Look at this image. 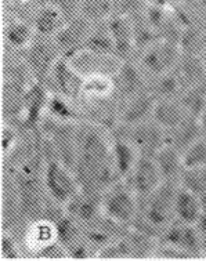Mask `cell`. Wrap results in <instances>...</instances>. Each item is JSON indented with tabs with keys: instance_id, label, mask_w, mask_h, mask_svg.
<instances>
[{
	"instance_id": "obj_22",
	"label": "cell",
	"mask_w": 206,
	"mask_h": 261,
	"mask_svg": "<svg viewBox=\"0 0 206 261\" xmlns=\"http://www.w3.org/2000/svg\"><path fill=\"white\" fill-rule=\"evenodd\" d=\"M166 134H168V144L177 148L182 153L191 144L195 143L198 138H201L203 136L199 119L192 118V116H188L180 126L173 128L172 132H169Z\"/></svg>"
},
{
	"instance_id": "obj_6",
	"label": "cell",
	"mask_w": 206,
	"mask_h": 261,
	"mask_svg": "<svg viewBox=\"0 0 206 261\" xmlns=\"http://www.w3.org/2000/svg\"><path fill=\"white\" fill-rule=\"evenodd\" d=\"M28 58L27 65L35 77V81L42 82L44 77L50 76L56 62L61 58L57 46L54 44L53 39L40 38L35 39L34 43L27 48Z\"/></svg>"
},
{
	"instance_id": "obj_7",
	"label": "cell",
	"mask_w": 206,
	"mask_h": 261,
	"mask_svg": "<svg viewBox=\"0 0 206 261\" xmlns=\"http://www.w3.org/2000/svg\"><path fill=\"white\" fill-rule=\"evenodd\" d=\"M93 24L81 15L68 19L63 28L53 38L54 44L57 46L61 57L71 58L78 51H81L86 42L89 32Z\"/></svg>"
},
{
	"instance_id": "obj_20",
	"label": "cell",
	"mask_w": 206,
	"mask_h": 261,
	"mask_svg": "<svg viewBox=\"0 0 206 261\" xmlns=\"http://www.w3.org/2000/svg\"><path fill=\"white\" fill-rule=\"evenodd\" d=\"M202 213L201 198L178 186L174 198V220L195 225Z\"/></svg>"
},
{
	"instance_id": "obj_10",
	"label": "cell",
	"mask_w": 206,
	"mask_h": 261,
	"mask_svg": "<svg viewBox=\"0 0 206 261\" xmlns=\"http://www.w3.org/2000/svg\"><path fill=\"white\" fill-rule=\"evenodd\" d=\"M114 85H115V93L127 100L130 97L148 90V81L145 72L141 69L139 64L133 61H120L119 67L116 68L114 73Z\"/></svg>"
},
{
	"instance_id": "obj_18",
	"label": "cell",
	"mask_w": 206,
	"mask_h": 261,
	"mask_svg": "<svg viewBox=\"0 0 206 261\" xmlns=\"http://www.w3.org/2000/svg\"><path fill=\"white\" fill-rule=\"evenodd\" d=\"M188 116L190 115L186 112L178 100H157L151 119L169 133L173 128L180 126Z\"/></svg>"
},
{
	"instance_id": "obj_4",
	"label": "cell",
	"mask_w": 206,
	"mask_h": 261,
	"mask_svg": "<svg viewBox=\"0 0 206 261\" xmlns=\"http://www.w3.org/2000/svg\"><path fill=\"white\" fill-rule=\"evenodd\" d=\"M182 54L178 43L158 39L141 51L139 65L145 75L152 79L174 71Z\"/></svg>"
},
{
	"instance_id": "obj_8",
	"label": "cell",
	"mask_w": 206,
	"mask_h": 261,
	"mask_svg": "<svg viewBox=\"0 0 206 261\" xmlns=\"http://www.w3.org/2000/svg\"><path fill=\"white\" fill-rule=\"evenodd\" d=\"M125 181L137 195V198L143 199L162 184L163 178L153 158L140 156L130 176Z\"/></svg>"
},
{
	"instance_id": "obj_25",
	"label": "cell",
	"mask_w": 206,
	"mask_h": 261,
	"mask_svg": "<svg viewBox=\"0 0 206 261\" xmlns=\"http://www.w3.org/2000/svg\"><path fill=\"white\" fill-rule=\"evenodd\" d=\"M3 35H5L6 43L17 50H27L36 39L34 27L19 19H13L9 24H6Z\"/></svg>"
},
{
	"instance_id": "obj_38",
	"label": "cell",
	"mask_w": 206,
	"mask_h": 261,
	"mask_svg": "<svg viewBox=\"0 0 206 261\" xmlns=\"http://www.w3.org/2000/svg\"><path fill=\"white\" fill-rule=\"evenodd\" d=\"M195 3L198 5L199 10H201V13H202V15H203V18L206 19V0H197Z\"/></svg>"
},
{
	"instance_id": "obj_23",
	"label": "cell",
	"mask_w": 206,
	"mask_h": 261,
	"mask_svg": "<svg viewBox=\"0 0 206 261\" xmlns=\"http://www.w3.org/2000/svg\"><path fill=\"white\" fill-rule=\"evenodd\" d=\"M148 90L157 100H178L184 90V85L174 71L152 77Z\"/></svg>"
},
{
	"instance_id": "obj_14",
	"label": "cell",
	"mask_w": 206,
	"mask_h": 261,
	"mask_svg": "<svg viewBox=\"0 0 206 261\" xmlns=\"http://www.w3.org/2000/svg\"><path fill=\"white\" fill-rule=\"evenodd\" d=\"M48 91L44 89L42 82L35 81L29 83L22 98V108H21V116L22 123L28 128L38 127L42 120L44 111H47L48 104Z\"/></svg>"
},
{
	"instance_id": "obj_29",
	"label": "cell",
	"mask_w": 206,
	"mask_h": 261,
	"mask_svg": "<svg viewBox=\"0 0 206 261\" xmlns=\"http://www.w3.org/2000/svg\"><path fill=\"white\" fill-rule=\"evenodd\" d=\"M178 46L184 54L203 56V53L206 51V32L201 27L190 25L183 29Z\"/></svg>"
},
{
	"instance_id": "obj_39",
	"label": "cell",
	"mask_w": 206,
	"mask_h": 261,
	"mask_svg": "<svg viewBox=\"0 0 206 261\" xmlns=\"http://www.w3.org/2000/svg\"><path fill=\"white\" fill-rule=\"evenodd\" d=\"M201 253L202 256H206V232L201 233Z\"/></svg>"
},
{
	"instance_id": "obj_24",
	"label": "cell",
	"mask_w": 206,
	"mask_h": 261,
	"mask_svg": "<svg viewBox=\"0 0 206 261\" xmlns=\"http://www.w3.org/2000/svg\"><path fill=\"white\" fill-rule=\"evenodd\" d=\"M82 50H87L98 56L115 57V47H114V42L111 38L107 22L93 24Z\"/></svg>"
},
{
	"instance_id": "obj_28",
	"label": "cell",
	"mask_w": 206,
	"mask_h": 261,
	"mask_svg": "<svg viewBox=\"0 0 206 261\" xmlns=\"http://www.w3.org/2000/svg\"><path fill=\"white\" fill-rule=\"evenodd\" d=\"M54 241L58 239L56 225L52 220H38L28 231V245L34 249L35 253Z\"/></svg>"
},
{
	"instance_id": "obj_43",
	"label": "cell",
	"mask_w": 206,
	"mask_h": 261,
	"mask_svg": "<svg viewBox=\"0 0 206 261\" xmlns=\"http://www.w3.org/2000/svg\"><path fill=\"white\" fill-rule=\"evenodd\" d=\"M14 2H17V3H22V2H27V0H14Z\"/></svg>"
},
{
	"instance_id": "obj_26",
	"label": "cell",
	"mask_w": 206,
	"mask_h": 261,
	"mask_svg": "<svg viewBox=\"0 0 206 261\" xmlns=\"http://www.w3.org/2000/svg\"><path fill=\"white\" fill-rule=\"evenodd\" d=\"M178 101L190 116L201 118V115L206 111V82L201 85L186 87Z\"/></svg>"
},
{
	"instance_id": "obj_9",
	"label": "cell",
	"mask_w": 206,
	"mask_h": 261,
	"mask_svg": "<svg viewBox=\"0 0 206 261\" xmlns=\"http://www.w3.org/2000/svg\"><path fill=\"white\" fill-rule=\"evenodd\" d=\"M159 242L168 243L182 249L183 252L194 258L201 257V233L192 224H186L174 220L159 237Z\"/></svg>"
},
{
	"instance_id": "obj_17",
	"label": "cell",
	"mask_w": 206,
	"mask_h": 261,
	"mask_svg": "<svg viewBox=\"0 0 206 261\" xmlns=\"http://www.w3.org/2000/svg\"><path fill=\"white\" fill-rule=\"evenodd\" d=\"M65 15L57 6L44 5L35 13L34 29L40 38L53 39L58 34V31L65 25Z\"/></svg>"
},
{
	"instance_id": "obj_21",
	"label": "cell",
	"mask_w": 206,
	"mask_h": 261,
	"mask_svg": "<svg viewBox=\"0 0 206 261\" xmlns=\"http://www.w3.org/2000/svg\"><path fill=\"white\" fill-rule=\"evenodd\" d=\"M174 72L177 73L180 81L183 82L184 89L190 87V86L201 85V83L206 82L205 65H203L202 56L183 53L177 65L174 68Z\"/></svg>"
},
{
	"instance_id": "obj_32",
	"label": "cell",
	"mask_w": 206,
	"mask_h": 261,
	"mask_svg": "<svg viewBox=\"0 0 206 261\" xmlns=\"http://www.w3.org/2000/svg\"><path fill=\"white\" fill-rule=\"evenodd\" d=\"M183 162L186 169L206 167V137L202 136L183 152Z\"/></svg>"
},
{
	"instance_id": "obj_35",
	"label": "cell",
	"mask_w": 206,
	"mask_h": 261,
	"mask_svg": "<svg viewBox=\"0 0 206 261\" xmlns=\"http://www.w3.org/2000/svg\"><path fill=\"white\" fill-rule=\"evenodd\" d=\"M15 144H17V132L9 124H5L2 127V152L5 156L14 151Z\"/></svg>"
},
{
	"instance_id": "obj_15",
	"label": "cell",
	"mask_w": 206,
	"mask_h": 261,
	"mask_svg": "<svg viewBox=\"0 0 206 261\" xmlns=\"http://www.w3.org/2000/svg\"><path fill=\"white\" fill-rule=\"evenodd\" d=\"M63 209L82 225H90L102 216L101 195L81 190Z\"/></svg>"
},
{
	"instance_id": "obj_12",
	"label": "cell",
	"mask_w": 206,
	"mask_h": 261,
	"mask_svg": "<svg viewBox=\"0 0 206 261\" xmlns=\"http://www.w3.org/2000/svg\"><path fill=\"white\" fill-rule=\"evenodd\" d=\"M50 76L53 77L54 85L60 91V95L65 97L67 100L75 101L83 95L85 76L72 65L68 58H60L56 62Z\"/></svg>"
},
{
	"instance_id": "obj_42",
	"label": "cell",
	"mask_w": 206,
	"mask_h": 261,
	"mask_svg": "<svg viewBox=\"0 0 206 261\" xmlns=\"http://www.w3.org/2000/svg\"><path fill=\"white\" fill-rule=\"evenodd\" d=\"M178 2H183V3H192V2H197V0H178Z\"/></svg>"
},
{
	"instance_id": "obj_31",
	"label": "cell",
	"mask_w": 206,
	"mask_h": 261,
	"mask_svg": "<svg viewBox=\"0 0 206 261\" xmlns=\"http://www.w3.org/2000/svg\"><path fill=\"white\" fill-rule=\"evenodd\" d=\"M72 101L63 95H50L47 104V112L50 116L61 122H76V114L71 107Z\"/></svg>"
},
{
	"instance_id": "obj_33",
	"label": "cell",
	"mask_w": 206,
	"mask_h": 261,
	"mask_svg": "<svg viewBox=\"0 0 206 261\" xmlns=\"http://www.w3.org/2000/svg\"><path fill=\"white\" fill-rule=\"evenodd\" d=\"M0 250H2V258L5 260H18L21 257L18 243L15 242L14 237L9 232L2 233Z\"/></svg>"
},
{
	"instance_id": "obj_11",
	"label": "cell",
	"mask_w": 206,
	"mask_h": 261,
	"mask_svg": "<svg viewBox=\"0 0 206 261\" xmlns=\"http://www.w3.org/2000/svg\"><path fill=\"white\" fill-rule=\"evenodd\" d=\"M107 27L115 47V57L119 61L130 60L132 53L136 50L135 24L133 18L127 15L114 14L107 19Z\"/></svg>"
},
{
	"instance_id": "obj_5",
	"label": "cell",
	"mask_w": 206,
	"mask_h": 261,
	"mask_svg": "<svg viewBox=\"0 0 206 261\" xmlns=\"http://www.w3.org/2000/svg\"><path fill=\"white\" fill-rule=\"evenodd\" d=\"M125 132L127 133L125 137L133 144L140 156L153 158L161 148L168 144L166 132L152 119L132 127H125Z\"/></svg>"
},
{
	"instance_id": "obj_1",
	"label": "cell",
	"mask_w": 206,
	"mask_h": 261,
	"mask_svg": "<svg viewBox=\"0 0 206 261\" xmlns=\"http://www.w3.org/2000/svg\"><path fill=\"white\" fill-rule=\"evenodd\" d=\"M177 188V182L163 181L152 194L140 199L139 216L136 220L143 227H135V229L159 239L161 233L174 221V198Z\"/></svg>"
},
{
	"instance_id": "obj_2",
	"label": "cell",
	"mask_w": 206,
	"mask_h": 261,
	"mask_svg": "<svg viewBox=\"0 0 206 261\" xmlns=\"http://www.w3.org/2000/svg\"><path fill=\"white\" fill-rule=\"evenodd\" d=\"M102 217L118 227L132 225L137 219L140 199L125 180L115 181L101 194Z\"/></svg>"
},
{
	"instance_id": "obj_36",
	"label": "cell",
	"mask_w": 206,
	"mask_h": 261,
	"mask_svg": "<svg viewBox=\"0 0 206 261\" xmlns=\"http://www.w3.org/2000/svg\"><path fill=\"white\" fill-rule=\"evenodd\" d=\"M82 3H83V0H56L54 5L63 11L65 17L72 18V17L79 15Z\"/></svg>"
},
{
	"instance_id": "obj_34",
	"label": "cell",
	"mask_w": 206,
	"mask_h": 261,
	"mask_svg": "<svg viewBox=\"0 0 206 261\" xmlns=\"http://www.w3.org/2000/svg\"><path fill=\"white\" fill-rule=\"evenodd\" d=\"M145 0H115V14L127 15L132 18L145 10Z\"/></svg>"
},
{
	"instance_id": "obj_41",
	"label": "cell",
	"mask_w": 206,
	"mask_h": 261,
	"mask_svg": "<svg viewBox=\"0 0 206 261\" xmlns=\"http://www.w3.org/2000/svg\"><path fill=\"white\" fill-rule=\"evenodd\" d=\"M202 58H203V65H205V72H206V51L203 53V56H202Z\"/></svg>"
},
{
	"instance_id": "obj_19",
	"label": "cell",
	"mask_w": 206,
	"mask_h": 261,
	"mask_svg": "<svg viewBox=\"0 0 206 261\" xmlns=\"http://www.w3.org/2000/svg\"><path fill=\"white\" fill-rule=\"evenodd\" d=\"M153 161L158 165V169L162 174L163 181H172L177 182L184 171V162H183V153L170 144H166L157 152L153 156Z\"/></svg>"
},
{
	"instance_id": "obj_16",
	"label": "cell",
	"mask_w": 206,
	"mask_h": 261,
	"mask_svg": "<svg viewBox=\"0 0 206 261\" xmlns=\"http://www.w3.org/2000/svg\"><path fill=\"white\" fill-rule=\"evenodd\" d=\"M140 153L133 144L123 136L111 141V161L119 180H126L139 161Z\"/></svg>"
},
{
	"instance_id": "obj_37",
	"label": "cell",
	"mask_w": 206,
	"mask_h": 261,
	"mask_svg": "<svg viewBox=\"0 0 206 261\" xmlns=\"http://www.w3.org/2000/svg\"><path fill=\"white\" fill-rule=\"evenodd\" d=\"M199 123H201L202 134H203V137H206V111L201 115V118H199Z\"/></svg>"
},
{
	"instance_id": "obj_40",
	"label": "cell",
	"mask_w": 206,
	"mask_h": 261,
	"mask_svg": "<svg viewBox=\"0 0 206 261\" xmlns=\"http://www.w3.org/2000/svg\"><path fill=\"white\" fill-rule=\"evenodd\" d=\"M199 198H201L202 210H203V212H206V192H205V194H203V195H201Z\"/></svg>"
},
{
	"instance_id": "obj_13",
	"label": "cell",
	"mask_w": 206,
	"mask_h": 261,
	"mask_svg": "<svg viewBox=\"0 0 206 261\" xmlns=\"http://www.w3.org/2000/svg\"><path fill=\"white\" fill-rule=\"evenodd\" d=\"M155 104L157 98L151 94L149 90L123 100V105L118 112V124L125 128L147 122L152 118Z\"/></svg>"
},
{
	"instance_id": "obj_27",
	"label": "cell",
	"mask_w": 206,
	"mask_h": 261,
	"mask_svg": "<svg viewBox=\"0 0 206 261\" xmlns=\"http://www.w3.org/2000/svg\"><path fill=\"white\" fill-rule=\"evenodd\" d=\"M115 14V0H83L79 15L91 24L106 22Z\"/></svg>"
},
{
	"instance_id": "obj_30",
	"label": "cell",
	"mask_w": 206,
	"mask_h": 261,
	"mask_svg": "<svg viewBox=\"0 0 206 261\" xmlns=\"http://www.w3.org/2000/svg\"><path fill=\"white\" fill-rule=\"evenodd\" d=\"M178 186L201 196L206 192V167L184 169L178 180Z\"/></svg>"
},
{
	"instance_id": "obj_3",
	"label": "cell",
	"mask_w": 206,
	"mask_h": 261,
	"mask_svg": "<svg viewBox=\"0 0 206 261\" xmlns=\"http://www.w3.org/2000/svg\"><path fill=\"white\" fill-rule=\"evenodd\" d=\"M42 177L47 198L61 207H64L82 190L73 170L54 156L46 161Z\"/></svg>"
}]
</instances>
